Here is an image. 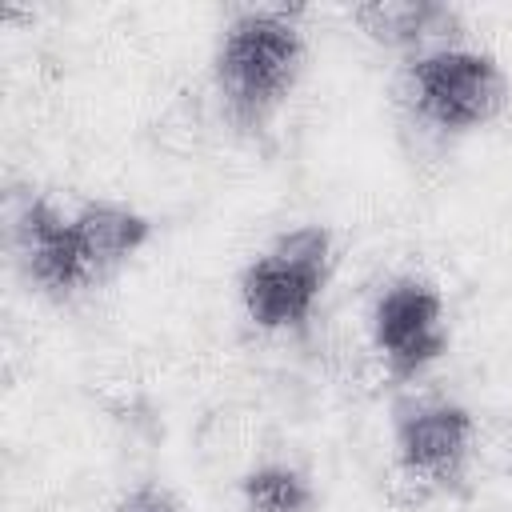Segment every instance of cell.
<instances>
[{"instance_id":"4","label":"cell","mask_w":512,"mask_h":512,"mask_svg":"<svg viewBox=\"0 0 512 512\" xmlns=\"http://www.w3.org/2000/svg\"><path fill=\"white\" fill-rule=\"evenodd\" d=\"M372 348L392 380H416L448 352V308L444 292L424 276H400L380 288L372 312Z\"/></svg>"},{"instance_id":"8","label":"cell","mask_w":512,"mask_h":512,"mask_svg":"<svg viewBox=\"0 0 512 512\" xmlns=\"http://www.w3.org/2000/svg\"><path fill=\"white\" fill-rule=\"evenodd\" d=\"M72 224L92 272V284L108 280L116 268H124L148 240H152V220L128 204L116 200H84L72 208Z\"/></svg>"},{"instance_id":"5","label":"cell","mask_w":512,"mask_h":512,"mask_svg":"<svg viewBox=\"0 0 512 512\" xmlns=\"http://www.w3.org/2000/svg\"><path fill=\"white\" fill-rule=\"evenodd\" d=\"M476 444V416L440 396H404L392 408V452L408 480L456 488L468 476Z\"/></svg>"},{"instance_id":"1","label":"cell","mask_w":512,"mask_h":512,"mask_svg":"<svg viewBox=\"0 0 512 512\" xmlns=\"http://www.w3.org/2000/svg\"><path fill=\"white\" fill-rule=\"evenodd\" d=\"M300 16L304 8L256 4L232 12L224 24L212 56V80L224 116L240 132H260L292 96L308 56Z\"/></svg>"},{"instance_id":"6","label":"cell","mask_w":512,"mask_h":512,"mask_svg":"<svg viewBox=\"0 0 512 512\" xmlns=\"http://www.w3.org/2000/svg\"><path fill=\"white\" fill-rule=\"evenodd\" d=\"M12 252L24 280L44 296L64 300L80 288H92L72 212H64L48 196H28L12 212Z\"/></svg>"},{"instance_id":"3","label":"cell","mask_w":512,"mask_h":512,"mask_svg":"<svg viewBox=\"0 0 512 512\" xmlns=\"http://www.w3.org/2000/svg\"><path fill=\"white\" fill-rule=\"evenodd\" d=\"M336 248L324 224H296L256 252L240 272V304L264 332L304 328L332 280Z\"/></svg>"},{"instance_id":"7","label":"cell","mask_w":512,"mask_h":512,"mask_svg":"<svg viewBox=\"0 0 512 512\" xmlns=\"http://www.w3.org/2000/svg\"><path fill=\"white\" fill-rule=\"evenodd\" d=\"M352 20L368 40L412 56L428 48L460 44V12L436 0H372V4H356Z\"/></svg>"},{"instance_id":"2","label":"cell","mask_w":512,"mask_h":512,"mask_svg":"<svg viewBox=\"0 0 512 512\" xmlns=\"http://www.w3.org/2000/svg\"><path fill=\"white\" fill-rule=\"evenodd\" d=\"M400 84L412 116L444 136H464L492 124L512 96L500 60L468 44H444L408 56Z\"/></svg>"},{"instance_id":"10","label":"cell","mask_w":512,"mask_h":512,"mask_svg":"<svg viewBox=\"0 0 512 512\" xmlns=\"http://www.w3.org/2000/svg\"><path fill=\"white\" fill-rule=\"evenodd\" d=\"M112 512H188V504H184L168 484H160V480H140V484H132V488L116 500Z\"/></svg>"},{"instance_id":"9","label":"cell","mask_w":512,"mask_h":512,"mask_svg":"<svg viewBox=\"0 0 512 512\" xmlns=\"http://www.w3.org/2000/svg\"><path fill=\"white\" fill-rule=\"evenodd\" d=\"M240 504L244 512H312L316 488L308 472L284 460H268L244 472L240 480Z\"/></svg>"}]
</instances>
